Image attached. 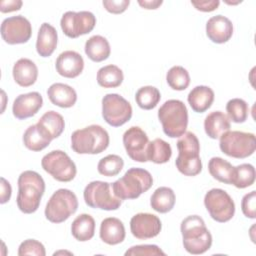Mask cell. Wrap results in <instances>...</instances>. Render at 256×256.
Returning <instances> with one entry per match:
<instances>
[{
    "label": "cell",
    "mask_w": 256,
    "mask_h": 256,
    "mask_svg": "<svg viewBox=\"0 0 256 256\" xmlns=\"http://www.w3.org/2000/svg\"><path fill=\"white\" fill-rule=\"evenodd\" d=\"M45 192V182L42 176L32 170L22 172L18 177V194L16 203L19 210L31 214L39 208Z\"/></svg>",
    "instance_id": "obj_1"
},
{
    "label": "cell",
    "mask_w": 256,
    "mask_h": 256,
    "mask_svg": "<svg viewBox=\"0 0 256 256\" xmlns=\"http://www.w3.org/2000/svg\"><path fill=\"white\" fill-rule=\"evenodd\" d=\"M180 230L183 246L188 253L199 255L210 249L212 245V235L200 216H187L182 220Z\"/></svg>",
    "instance_id": "obj_2"
},
{
    "label": "cell",
    "mask_w": 256,
    "mask_h": 256,
    "mask_svg": "<svg viewBox=\"0 0 256 256\" xmlns=\"http://www.w3.org/2000/svg\"><path fill=\"white\" fill-rule=\"evenodd\" d=\"M153 185L151 173L143 168H130L125 174L112 183L114 194L121 200L136 199Z\"/></svg>",
    "instance_id": "obj_3"
},
{
    "label": "cell",
    "mask_w": 256,
    "mask_h": 256,
    "mask_svg": "<svg viewBox=\"0 0 256 256\" xmlns=\"http://www.w3.org/2000/svg\"><path fill=\"white\" fill-rule=\"evenodd\" d=\"M109 134L100 125H89L71 135V148L78 154H99L109 146Z\"/></svg>",
    "instance_id": "obj_4"
},
{
    "label": "cell",
    "mask_w": 256,
    "mask_h": 256,
    "mask_svg": "<svg viewBox=\"0 0 256 256\" xmlns=\"http://www.w3.org/2000/svg\"><path fill=\"white\" fill-rule=\"evenodd\" d=\"M178 156L175 165L180 173L185 176H196L202 170L200 158V143L197 136L188 131L177 141Z\"/></svg>",
    "instance_id": "obj_5"
},
{
    "label": "cell",
    "mask_w": 256,
    "mask_h": 256,
    "mask_svg": "<svg viewBox=\"0 0 256 256\" xmlns=\"http://www.w3.org/2000/svg\"><path fill=\"white\" fill-rule=\"evenodd\" d=\"M158 118L164 133L170 138L181 137L188 126V111L186 105L177 99L164 102L158 110Z\"/></svg>",
    "instance_id": "obj_6"
},
{
    "label": "cell",
    "mask_w": 256,
    "mask_h": 256,
    "mask_svg": "<svg viewBox=\"0 0 256 256\" xmlns=\"http://www.w3.org/2000/svg\"><path fill=\"white\" fill-rule=\"evenodd\" d=\"M78 199L74 192L61 188L55 191L45 207V217L52 223H62L77 211Z\"/></svg>",
    "instance_id": "obj_7"
},
{
    "label": "cell",
    "mask_w": 256,
    "mask_h": 256,
    "mask_svg": "<svg viewBox=\"0 0 256 256\" xmlns=\"http://www.w3.org/2000/svg\"><path fill=\"white\" fill-rule=\"evenodd\" d=\"M83 197L89 207L107 211L117 210L122 203V200L114 194L112 184L99 180L86 185Z\"/></svg>",
    "instance_id": "obj_8"
},
{
    "label": "cell",
    "mask_w": 256,
    "mask_h": 256,
    "mask_svg": "<svg viewBox=\"0 0 256 256\" xmlns=\"http://www.w3.org/2000/svg\"><path fill=\"white\" fill-rule=\"evenodd\" d=\"M219 147L227 156L243 159L255 152V135L243 131H227L220 137Z\"/></svg>",
    "instance_id": "obj_9"
},
{
    "label": "cell",
    "mask_w": 256,
    "mask_h": 256,
    "mask_svg": "<svg viewBox=\"0 0 256 256\" xmlns=\"http://www.w3.org/2000/svg\"><path fill=\"white\" fill-rule=\"evenodd\" d=\"M41 166L55 180L60 182L73 180L77 173L75 163L62 150H53L44 155Z\"/></svg>",
    "instance_id": "obj_10"
},
{
    "label": "cell",
    "mask_w": 256,
    "mask_h": 256,
    "mask_svg": "<svg viewBox=\"0 0 256 256\" xmlns=\"http://www.w3.org/2000/svg\"><path fill=\"white\" fill-rule=\"evenodd\" d=\"M204 205L211 218L220 223L231 220L235 213L233 199L225 190L220 188H213L205 194Z\"/></svg>",
    "instance_id": "obj_11"
},
{
    "label": "cell",
    "mask_w": 256,
    "mask_h": 256,
    "mask_svg": "<svg viewBox=\"0 0 256 256\" xmlns=\"http://www.w3.org/2000/svg\"><path fill=\"white\" fill-rule=\"evenodd\" d=\"M102 117L113 127L122 126L131 119L132 106L119 94H106L102 98Z\"/></svg>",
    "instance_id": "obj_12"
},
{
    "label": "cell",
    "mask_w": 256,
    "mask_h": 256,
    "mask_svg": "<svg viewBox=\"0 0 256 256\" xmlns=\"http://www.w3.org/2000/svg\"><path fill=\"white\" fill-rule=\"evenodd\" d=\"M96 24V17L90 11H67L60 20L63 33L69 38H77L91 32Z\"/></svg>",
    "instance_id": "obj_13"
},
{
    "label": "cell",
    "mask_w": 256,
    "mask_h": 256,
    "mask_svg": "<svg viewBox=\"0 0 256 256\" xmlns=\"http://www.w3.org/2000/svg\"><path fill=\"white\" fill-rule=\"evenodd\" d=\"M32 35V26L30 21L22 15L5 18L1 24V37L10 44L26 43Z\"/></svg>",
    "instance_id": "obj_14"
},
{
    "label": "cell",
    "mask_w": 256,
    "mask_h": 256,
    "mask_svg": "<svg viewBox=\"0 0 256 256\" xmlns=\"http://www.w3.org/2000/svg\"><path fill=\"white\" fill-rule=\"evenodd\" d=\"M123 145L127 155L136 162H147L149 139L147 134L138 126L128 128L123 134Z\"/></svg>",
    "instance_id": "obj_15"
},
{
    "label": "cell",
    "mask_w": 256,
    "mask_h": 256,
    "mask_svg": "<svg viewBox=\"0 0 256 256\" xmlns=\"http://www.w3.org/2000/svg\"><path fill=\"white\" fill-rule=\"evenodd\" d=\"M162 228L158 216L151 213H138L130 220V230L137 239L145 240L156 237Z\"/></svg>",
    "instance_id": "obj_16"
},
{
    "label": "cell",
    "mask_w": 256,
    "mask_h": 256,
    "mask_svg": "<svg viewBox=\"0 0 256 256\" xmlns=\"http://www.w3.org/2000/svg\"><path fill=\"white\" fill-rule=\"evenodd\" d=\"M43 98L39 92H29L21 94L16 97L13 102V115L19 119L24 120L34 116L42 107Z\"/></svg>",
    "instance_id": "obj_17"
},
{
    "label": "cell",
    "mask_w": 256,
    "mask_h": 256,
    "mask_svg": "<svg viewBox=\"0 0 256 256\" xmlns=\"http://www.w3.org/2000/svg\"><path fill=\"white\" fill-rule=\"evenodd\" d=\"M55 68L59 75L66 78H75L82 73L84 60L78 52L67 50L59 54L56 59Z\"/></svg>",
    "instance_id": "obj_18"
},
{
    "label": "cell",
    "mask_w": 256,
    "mask_h": 256,
    "mask_svg": "<svg viewBox=\"0 0 256 256\" xmlns=\"http://www.w3.org/2000/svg\"><path fill=\"white\" fill-rule=\"evenodd\" d=\"M206 35L214 43H225L233 35V24L223 15L212 16L206 23Z\"/></svg>",
    "instance_id": "obj_19"
},
{
    "label": "cell",
    "mask_w": 256,
    "mask_h": 256,
    "mask_svg": "<svg viewBox=\"0 0 256 256\" xmlns=\"http://www.w3.org/2000/svg\"><path fill=\"white\" fill-rule=\"evenodd\" d=\"M99 235L101 240L108 245L119 244L125 239L124 224L116 217L105 218L100 224Z\"/></svg>",
    "instance_id": "obj_20"
},
{
    "label": "cell",
    "mask_w": 256,
    "mask_h": 256,
    "mask_svg": "<svg viewBox=\"0 0 256 256\" xmlns=\"http://www.w3.org/2000/svg\"><path fill=\"white\" fill-rule=\"evenodd\" d=\"M12 74L15 82L21 87L33 85L38 77V68L36 64L28 58H20L13 66Z\"/></svg>",
    "instance_id": "obj_21"
},
{
    "label": "cell",
    "mask_w": 256,
    "mask_h": 256,
    "mask_svg": "<svg viewBox=\"0 0 256 256\" xmlns=\"http://www.w3.org/2000/svg\"><path fill=\"white\" fill-rule=\"evenodd\" d=\"M47 95L52 104L61 108H70L77 101L75 89L64 83L52 84L47 90Z\"/></svg>",
    "instance_id": "obj_22"
},
{
    "label": "cell",
    "mask_w": 256,
    "mask_h": 256,
    "mask_svg": "<svg viewBox=\"0 0 256 256\" xmlns=\"http://www.w3.org/2000/svg\"><path fill=\"white\" fill-rule=\"evenodd\" d=\"M58 35L56 29L49 23L40 26L36 41V50L41 57H49L57 47Z\"/></svg>",
    "instance_id": "obj_23"
},
{
    "label": "cell",
    "mask_w": 256,
    "mask_h": 256,
    "mask_svg": "<svg viewBox=\"0 0 256 256\" xmlns=\"http://www.w3.org/2000/svg\"><path fill=\"white\" fill-rule=\"evenodd\" d=\"M230 120L222 111H213L209 113L204 120L205 133L212 139L220 138L224 133L230 130Z\"/></svg>",
    "instance_id": "obj_24"
},
{
    "label": "cell",
    "mask_w": 256,
    "mask_h": 256,
    "mask_svg": "<svg viewBox=\"0 0 256 256\" xmlns=\"http://www.w3.org/2000/svg\"><path fill=\"white\" fill-rule=\"evenodd\" d=\"M214 96V91L210 87L199 85L189 92L187 100L194 112L203 113L211 107Z\"/></svg>",
    "instance_id": "obj_25"
},
{
    "label": "cell",
    "mask_w": 256,
    "mask_h": 256,
    "mask_svg": "<svg viewBox=\"0 0 256 256\" xmlns=\"http://www.w3.org/2000/svg\"><path fill=\"white\" fill-rule=\"evenodd\" d=\"M53 139L38 125L29 126L23 134V143L31 151H41L45 149Z\"/></svg>",
    "instance_id": "obj_26"
},
{
    "label": "cell",
    "mask_w": 256,
    "mask_h": 256,
    "mask_svg": "<svg viewBox=\"0 0 256 256\" xmlns=\"http://www.w3.org/2000/svg\"><path fill=\"white\" fill-rule=\"evenodd\" d=\"M85 53L88 58L94 62L106 60L111 53L108 40L101 35L91 36L85 43Z\"/></svg>",
    "instance_id": "obj_27"
},
{
    "label": "cell",
    "mask_w": 256,
    "mask_h": 256,
    "mask_svg": "<svg viewBox=\"0 0 256 256\" xmlns=\"http://www.w3.org/2000/svg\"><path fill=\"white\" fill-rule=\"evenodd\" d=\"M71 233L76 240L81 242L92 239L95 233L94 218L86 213L78 215L72 222Z\"/></svg>",
    "instance_id": "obj_28"
},
{
    "label": "cell",
    "mask_w": 256,
    "mask_h": 256,
    "mask_svg": "<svg viewBox=\"0 0 256 256\" xmlns=\"http://www.w3.org/2000/svg\"><path fill=\"white\" fill-rule=\"evenodd\" d=\"M176 197L174 191L169 187L157 188L150 198V205L153 210L159 213H167L171 211L175 205Z\"/></svg>",
    "instance_id": "obj_29"
},
{
    "label": "cell",
    "mask_w": 256,
    "mask_h": 256,
    "mask_svg": "<svg viewBox=\"0 0 256 256\" xmlns=\"http://www.w3.org/2000/svg\"><path fill=\"white\" fill-rule=\"evenodd\" d=\"M37 124L52 138H58L65 128L64 118L56 111L50 110L45 112L38 120Z\"/></svg>",
    "instance_id": "obj_30"
},
{
    "label": "cell",
    "mask_w": 256,
    "mask_h": 256,
    "mask_svg": "<svg viewBox=\"0 0 256 256\" xmlns=\"http://www.w3.org/2000/svg\"><path fill=\"white\" fill-rule=\"evenodd\" d=\"M208 170L210 175L225 184H231L234 172V166L221 157H212L208 162Z\"/></svg>",
    "instance_id": "obj_31"
},
{
    "label": "cell",
    "mask_w": 256,
    "mask_h": 256,
    "mask_svg": "<svg viewBox=\"0 0 256 256\" xmlns=\"http://www.w3.org/2000/svg\"><path fill=\"white\" fill-rule=\"evenodd\" d=\"M122 70L113 64L101 67L97 72V83L104 88H116L123 82Z\"/></svg>",
    "instance_id": "obj_32"
},
{
    "label": "cell",
    "mask_w": 256,
    "mask_h": 256,
    "mask_svg": "<svg viewBox=\"0 0 256 256\" xmlns=\"http://www.w3.org/2000/svg\"><path fill=\"white\" fill-rule=\"evenodd\" d=\"M172 149L169 143L161 138L149 142L147 148V160L156 164H163L170 160Z\"/></svg>",
    "instance_id": "obj_33"
},
{
    "label": "cell",
    "mask_w": 256,
    "mask_h": 256,
    "mask_svg": "<svg viewBox=\"0 0 256 256\" xmlns=\"http://www.w3.org/2000/svg\"><path fill=\"white\" fill-rule=\"evenodd\" d=\"M161 99L160 91L154 86H143L135 94L137 105L144 110H151L157 106Z\"/></svg>",
    "instance_id": "obj_34"
},
{
    "label": "cell",
    "mask_w": 256,
    "mask_h": 256,
    "mask_svg": "<svg viewBox=\"0 0 256 256\" xmlns=\"http://www.w3.org/2000/svg\"><path fill=\"white\" fill-rule=\"evenodd\" d=\"M255 168L249 163H243L234 167L232 183L239 189H244L254 184L255 182Z\"/></svg>",
    "instance_id": "obj_35"
},
{
    "label": "cell",
    "mask_w": 256,
    "mask_h": 256,
    "mask_svg": "<svg viewBox=\"0 0 256 256\" xmlns=\"http://www.w3.org/2000/svg\"><path fill=\"white\" fill-rule=\"evenodd\" d=\"M166 81L173 90L182 91L189 86L190 75L184 67L173 66L166 74Z\"/></svg>",
    "instance_id": "obj_36"
},
{
    "label": "cell",
    "mask_w": 256,
    "mask_h": 256,
    "mask_svg": "<svg viewBox=\"0 0 256 256\" xmlns=\"http://www.w3.org/2000/svg\"><path fill=\"white\" fill-rule=\"evenodd\" d=\"M123 166L124 161L119 155L109 154L100 159L97 165V170L103 176L112 177L118 175L123 169Z\"/></svg>",
    "instance_id": "obj_37"
},
{
    "label": "cell",
    "mask_w": 256,
    "mask_h": 256,
    "mask_svg": "<svg viewBox=\"0 0 256 256\" xmlns=\"http://www.w3.org/2000/svg\"><path fill=\"white\" fill-rule=\"evenodd\" d=\"M226 111L229 120L235 123H243L249 114V107L246 101L240 98H233L226 104Z\"/></svg>",
    "instance_id": "obj_38"
},
{
    "label": "cell",
    "mask_w": 256,
    "mask_h": 256,
    "mask_svg": "<svg viewBox=\"0 0 256 256\" xmlns=\"http://www.w3.org/2000/svg\"><path fill=\"white\" fill-rule=\"evenodd\" d=\"M18 255H36V256H45L46 251L44 245L35 240V239H27L24 240L18 248Z\"/></svg>",
    "instance_id": "obj_39"
},
{
    "label": "cell",
    "mask_w": 256,
    "mask_h": 256,
    "mask_svg": "<svg viewBox=\"0 0 256 256\" xmlns=\"http://www.w3.org/2000/svg\"><path fill=\"white\" fill-rule=\"evenodd\" d=\"M130 255H144V256H152V255H162L165 256V252H163L157 245L154 244H145V245H136L130 247L126 252L125 256Z\"/></svg>",
    "instance_id": "obj_40"
},
{
    "label": "cell",
    "mask_w": 256,
    "mask_h": 256,
    "mask_svg": "<svg viewBox=\"0 0 256 256\" xmlns=\"http://www.w3.org/2000/svg\"><path fill=\"white\" fill-rule=\"evenodd\" d=\"M241 209L247 218L255 219L256 217V192L251 191L243 196L241 201Z\"/></svg>",
    "instance_id": "obj_41"
},
{
    "label": "cell",
    "mask_w": 256,
    "mask_h": 256,
    "mask_svg": "<svg viewBox=\"0 0 256 256\" xmlns=\"http://www.w3.org/2000/svg\"><path fill=\"white\" fill-rule=\"evenodd\" d=\"M104 8L112 14L123 13L129 6V0H104L102 2Z\"/></svg>",
    "instance_id": "obj_42"
},
{
    "label": "cell",
    "mask_w": 256,
    "mask_h": 256,
    "mask_svg": "<svg viewBox=\"0 0 256 256\" xmlns=\"http://www.w3.org/2000/svg\"><path fill=\"white\" fill-rule=\"evenodd\" d=\"M191 4L199 11L202 12H211L218 8L220 1L219 0H203V1H191Z\"/></svg>",
    "instance_id": "obj_43"
},
{
    "label": "cell",
    "mask_w": 256,
    "mask_h": 256,
    "mask_svg": "<svg viewBox=\"0 0 256 256\" xmlns=\"http://www.w3.org/2000/svg\"><path fill=\"white\" fill-rule=\"evenodd\" d=\"M23 2L21 0H3L0 2V11L2 13H9L21 9Z\"/></svg>",
    "instance_id": "obj_44"
},
{
    "label": "cell",
    "mask_w": 256,
    "mask_h": 256,
    "mask_svg": "<svg viewBox=\"0 0 256 256\" xmlns=\"http://www.w3.org/2000/svg\"><path fill=\"white\" fill-rule=\"evenodd\" d=\"M11 193H12V188H11L10 183L4 177H1V199H0V203L5 204L6 202H8L10 197H11Z\"/></svg>",
    "instance_id": "obj_45"
},
{
    "label": "cell",
    "mask_w": 256,
    "mask_h": 256,
    "mask_svg": "<svg viewBox=\"0 0 256 256\" xmlns=\"http://www.w3.org/2000/svg\"><path fill=\"white\" fill-rule=\"evenodd\" d=\"M163 3L162 0H138V4L144 9H157Z\"/></svg>",
    "instance_id": "obj_46"
}]
</instances>
